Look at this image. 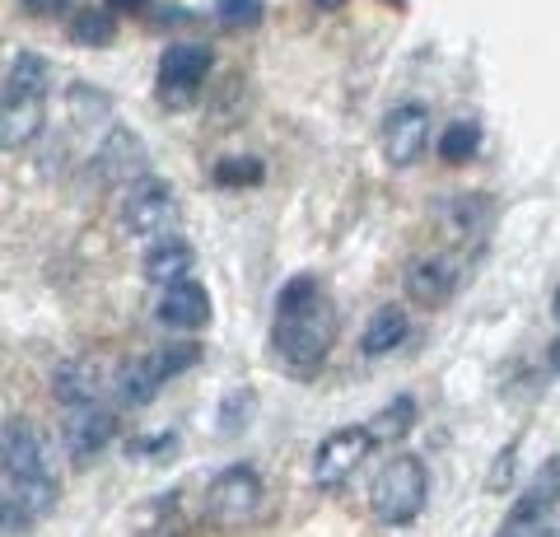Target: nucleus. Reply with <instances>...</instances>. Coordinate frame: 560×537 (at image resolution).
<instances>
[{"label": "nucleus", "mask_w": 560, "mask_h": 537, "mask_svg": "<svg viewBox=\"0 0 560 537\" xmlns=\"http://www.w3.org/2000/svg\"><path fill=\"white\" fill-rule=\"evenodd\" d=\"M341 332V318L323 285L313 276H294V281L276 294V327H271V346L276 360L294 374H313L331 355Z\"/></svg>", "instance_id": "1"}, {"label": "nucleus", "mask_w": 560, "mask_h": 537, "mask_svg": "<svg viewBox=\"0 0 560 537\" xmlns=\"http://www.w3.org/2000/svg\"><path fill=\"white\" fill-rule=\"evenodd\" d=\"M0 458H5V533L28 528L57 510L61 487L47 467V448L38 440L24 416H5V430H0Z\"/></svg>", "instance_id": "2"}, {"label": "nucleus", "mask_w": 560, "mask_h": 537, "mask_svg": "<svg viewBox=\"0 0 560 537\" xmlns=\"http://www.w3.org/2000/svg\"><path fill=\"white\" fill-rule=\"evenodd\" d=\"M47 94H51V61L43 51H14L5 71V103H0V145L10 154L43 136Z\"/></svg>", "instance_id": "3"}, {"label": "nucleus", "mask_w": 560, "mask_h": 537, "mask_svg": "<svg viewBox=\"0 0 560 537\" xmlns=\"http://www.w3.org/2000/svg\"><path fill=\"white\" fill-rule=\"evenodd\" d=\"M430 500V472L416 454H393L370 487V510L383 528H407Z\"/></svg>", "instance_id": "4"}, {"label": "nucleus", "mask_w": 560, "mask_h": 537, "mask_svg": "<svg viewBox=\"0 0 560 537\" xmlns=\"http://www.w3.org/2000/svg\"><path fill=\"white\" fill-rule=\"evenodd\" d=\"M178 220H183V206H178V192L164 183V178H140L127 187L121 197V230L131 238H145V244H160V238H173L178 234Z\"/></svg>", "instance_id": "5"}, {"label": "nucleus", "mask_w": 560, "mask_h": 537, "mask_svg": "<svg viewBox=\"0 0 560 537\" xmlns=\"http://www.w3.org/2000/svg\"><path fill=\"white\" fill-rule=\"evenodd\" d=\"M261 500H267L261 477L253 472V467L230 463V467H220L206 487V518L215 528H243L261 514Z\"/></svg>", "instance_id": "6"}, {"label": "nucleus", "mask_w": 560, "mask_h": 537, "mask_svg": "<svg viewBox=\"0 0 560 537\" xmlns=\"http://www.w3.org/2000/svg\"><path fill=\"white\" fill-rule=\"evenodd\" d=\"M370 448H374L370 425H341V430H331V435L318 448H313V463H308L313 487H318V491H341L346 481L355 477V467L370 458Z\"/></svg>", "instance_id": "7"}, {"label": "nucleus", "mask_w": 560, "mask_h": 537, "mask_svg": "<svg viewBox=\"0 0 560 537\" xmlns=\"http://www.w3.org/2000/svg\"><path fill=\"white\" fill-rule=\"evenodd\" d=\"M210 66H215V57H210L206 43H168L164 57H160V94H164V103L183 108V103L197 98V90L210 75Z\"/></svg>", "instance_id": "8"}, {"label": "nucleus", "mask_w": 560, "mask_h": 537, "mask_svg": "<svg viewBox=\"0 0 560 537\" xmlns=\"http://www.w3.org/2000/svg\"><path fill=\"white\" fill-rule=\"evenodd\" d=\"M430 145V108L425 103H397L383 117V160L393 168H411Z\"/></svg>", "instance_id": "9"}, {"label": "nucleus", "mask_w": 560, "mask_h": 537, "mask_svg": "<svg viewBox=\"0 0 560 537\" xmlns=\"http://www.w3.org/2000/svg\"><path fill=\"white\" fill-rule=\"evenodd\" d=\"M117 435V416L108 407H66V421H61V444H66V454L75 458V463H94L103 448L113 444Z\"/></svg>", "instance_id": "10"}, {"label": "nucleus", "mask_w": 560, "mask_h": 537, "mask_svg": "<svg viewBox=\"0 0 560 537\" xmlns=\"http://www.w3.org/2000/svg\"><path fill=\"white\" fill-rule=\"evenodd\" d=\"M98 173H103V183H121V187H131L140 178H150V154H145V141H140L136 131L127 127H108V136H103V145H98Z\"/></svg>", "instance_id": "11"}, {"label": "nucleus", "mask_w": 560, "mask_h": 537, "mask_svg": "<svg viewBox=\"0 0 560 537\" xmlns=\"http://www.w3.org/2000/svg\"><path fill=\"white\" fill-rule=\"evenodd\" d=\"M154 318H160L164 327H173V332H201V327L210 323V290L187 276V281L168 285L160 294V308H154Z\"/></svg>", "instance_id": "12"}, {"label": "nucleus", "mask_w": 560, "mask_h": 537, "mask_svg": "<svg viewBox=\"0 0 560 537\" xmlns=\"http://www.w3.org/2000/svg\"><path fill=\"white\" fill-rule=\"evenodd\" d=\"M458 267L448 262V257H420V262H411V271H407V294L416 304H425V308H434V304H444L453 290H458Z\"/></svg>", "instance_id": "13"}, {"label": "nucleus", "mask_w": 560, "mask_h": 537, "mask_svg": "<svg viewBox=\"0 0 560 537\" xmlns=\"http://www.w3.org/2000/svg\"><path fill=\"white\" fill-rule=\"evenodd\" d=\"M191 267H197V253H191V244L187 238H160V244H150V253H145V262H140V271H145V281H154V285H178V281H187L191 276Z\"/></svg>", "instance_id": "14"}, {"label": "nucleus", "mask_w": 560, "mask_h": 537, "mask_svg": "<svg viewBox=\"0 0 560 537\" xmlns=\"http://www.w3.org/2000/svg\"><path fill=\"white\" fill-rule=\"evenodd\" d=\"M407 332H411V318H407V308H401V304H383V308H374V314H370V323H364L360 351L370 355V360H378V355L397 351V346L407 341Z\"/></svg>", "instance_id": "15"}, {"label": "nucleus", "mask_w": 560, "mask_h": 537, "mask_svg": "<svg viewBox=\"0 0 560 537\" xmlns=\"http://www.w3.org/2000/svg\"><path fill=\"white\" fill-rule=\"evenodd\" d=\"M164 384H168V374L160 370V360H154V355H140V360H131V365L117 370V397L127 407L154 402V397L164 393Z\"/></svg>", "instance_id": "16"}, {"label": "nucleus", "mask_w": 560, "mask_h": 537, "mask_svg": "<svg viewBox=\"0 0 560 537\" xmlns=\"http://www.w3.org/2000/svg\"><path fill=\"white\" fill-rule=\"evenodd\" d=\"M94 370L84 365V360H66V365H57V374H51V393H57L61 407H90L94 402Z\"/></svg>", "instance_id": "17"}, {"label": "nucleus", "mask_w": 560, "mask_h": 537, "mask_svg": "<svg viewBox=\"0 0 560 537\" xmlns=\"http://www.w3.org/2000/svg\"><path fill=\"white\" fill-rule=\"evenodd\" d=\"M416 416H420V407H416V397H393L388 407H383L374 421H370V435H374V444H393V440H401V435H411V425H416Z\"/></svg>", "instance_id": "18"}, {"label": "nucleus", "mask_w": 560, "mask_h": 537, "mask_svg": "<svg viewBox=\"0 0 560 537\" xmlns=\"http://www.w3.org/2000/svg\"><path fill=\"white\" fill-rule=\"evenodd\" d=\"M66 108H70V122H80V127H103V122H113V98L94 90V84H70V94H66Z\"/></svg>", "instance_id": "19"}, {"label": "nucleus", "mask_w": 560, "mask_h": 537, "mask_svg": "<svg viewBox=\"0 0 560 537\" xmlns=\"http://www.w3.org/2000/svg\"><path fill=\"white\" fill-rule=\"evenodd\" d=\"M477 150H481V122H471V117H458V122H448L440 131L444 164H467V160H477Z\"/></svg>", "instance_id": "20"}, {"label": "nucleus", "mask_w": 560, "mask_h": 537, "mask_svg": "<svg viewBox=\"0 0 560 537\" xmlns=\"http://www.w3.org/2000/svg\"><path fill=\"white\" fill-rule=\"evenodd\" d=\"M253 411H257V393H253V388H230V393L220 397V411H215L220 425H215V430H220L224 440H234L238 430L253 425Z\"/></svg>", "instance_id": "21"}, {"label": "nucleus", "mask_w": 560, "mask_h": 537, "mask_svg": "<svg viewBox=\"0 0 560 537\" xmlns=\"http://www.w3.org/2000/svg\"><path fill=\"white\" fill-rule=\"evenodd\" d=\"M70 38H75L80 47H108L117 38V20L113 10H84L75 24H70Z\"/></svg>", "instance_id": "22"}, {"label": "nucleus", "mask_w": 560, "mask_h": 537, "mask_svg": "<svg viewBox=\"0 0 560 537\" xmlns=\"http://www.w3.org/2000/svg\"><path fill=\"white\" fill-rule=\"evenodd\" d=\"M210 14H215V24H224V28H257L267 20V0H215Z\"/></svg>", "instance_id": "23"}, {"label": "nucleus", "mask_w": 560, "mask_h": 537, "mask_svg": "<svg viewBox=\"0 0 560 537\" xmlns=\"http://www.w3.org/2000/svg\"><path fill=\"white\" fill-rule=\"evenodd\" d=\"M154 360H160V370L168 378H178L183 370H191L201 360V346L197 341H178V346H164V351H154Z\"/></svg>", "instance_id": "24"}, {"label": "nucleus", "mask_w": 560, "mask_h": 537, "mask_svg": "<svg viewBox=\"0 0 560 537\" xmlns=\"http://www.w3.org/2000/svg\"><path fill=\"white\" fill-rule=\"evenodd\" d=\"M215 178L220 183H261V164L253 160V154H234V160L215 164Z\"/></svg>", "instance_id": "25"}, {"label": "nucleus", "mask_w": 560, "mask_h": 537, "mask_svg": "<svg viewBox=\"0 0 560 537\" xmlns=\"http://www.w3.org/2000/svg\"><path fill=\"white\" fill-rule=\"evenodd\" d=\"M514 454H518V444H510V448H504V454H500L495 472H490V481H486L490 491H500V481H510V472H514Z\"/></svg>", "instance_id": "26"}, {"label": "nucleus", "mask_w": 560, "mask_h": 537, "mask_svg": "<svg viewBox=\"0 0 560 537\" xmlns=\"http://www.w3.org/2000/svg\"><path fill=\"white\" fill-rule=\"evenodd\" d=\"M24 5L33 14H57V10H66V0H24Z\"/></svg>", "instance_id": "27"}, {"label": "nucleus", "mask_w": 560, "mask_h": 537, "mask_svg": "<svg viewBox=\"0 0 560 537\" xmlns=\"http://www.w3.org/2000/svg\"><path fill=\"white\" fill-rule=\"evenodd\" d=\"M547 370H551V374H560V337L547 346Z\"/></svg>", "instance_id": "28"}, {"label": "nucleus", "mask_w": 560, "mask_h": 537, "mask_svg": "<svg viewBox=\"0 0 560 537\" xmlns=\"http://www.w3.org/2000/svg\"><path fill=\"white\" fill-rule=\"evenodd\" d=\"M127 5L140 10V5H150V0H108V10H113V14H117V10H127Z\"/></svg>", "instance_id": "29"}, {"label": "nucleus", "mask_w": 560, "mask_h": 537, "mask_svg": "<svg viewBox=\"0 0 560 537\" xmlns=\"http://www.w3.org/2000/svg\"><path fill=\"white\" fill-rule=\"evenodd\" d=\"M313 5H318V10H327V14H331V10H341L346 0H313Z\"/></svg>", "instance_id": "30"}, {"label": "nucleus", "mask_w": 560, "mask_h": 537, "mask_svg": "<svg viewBox=\"0 0 560 537\" xmlns=\"http://www.w3.org/2000/svg\"><path fill=\"white\" fill-rule=\"evenodd\" d=\"M551 318H556V323H560V290H556V294H551Z\"/></svg>", "instance_id": "31"}, {"label": "nucleus", "mask_w": 560, "mask_h": 537, "mask_svg": "<svg viewBox=\"0 0 560 537\" xmlns=\"http://www.w3.org/2000/svg\"><path fill=\"white\" fill-rule=\"evenodd\" d=\"M551 477H556V491H560V458H551Z\"/></svg>", "instance_id": "32"}, {"label": "nucleus", "mask_w": 560, "mask_h": 537, "mask_svg": "<svg viewBox=\"0 0 560 537\" xmlns=\"http://www.w3.org/2000/svg\"><path fill=\"white\" fill-rule=\"evenodd\" d=\"M388 5H407V0H388Z\"/></svg>", "instance_id": "33"}]
</instances>
